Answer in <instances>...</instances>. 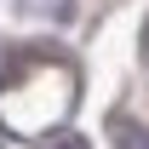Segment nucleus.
I'll return each instance as SVG.
<instances>
[{"label": "nucleus", "mask_w": 149, "mask_h": 149, "mask_svg": "<svg viewBox=\"0 0 149 149\" xmlns=\"http://www.w3.org/2000/svg\"><path fill=\"white\" fill-rule=\"evenodd\" d=\"M109 138H115V149H149V126H138V120H126V115L109 120Z\"/></svg>", "instance_id": "1"}, {"label": "nucleus", "mask_w": 149, "mask_h": 149, "mask_svg": "<svg viewBox=\"0 0 149 149\" xmlns=\"http://www.w3.org/2000/svg\"><path fill=\"white\" fill-rule=\"evenodd\" d=\"M57 149H92V143H86V138H63Z\"/></svg>", "instance_id": "2"}]
</instances>
